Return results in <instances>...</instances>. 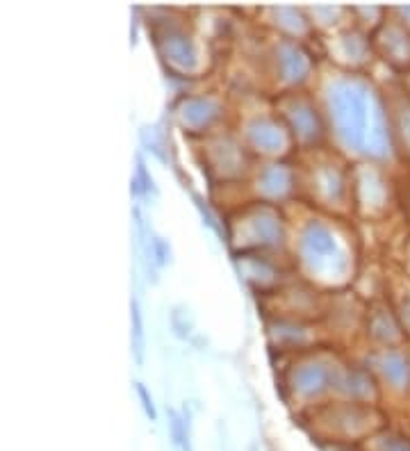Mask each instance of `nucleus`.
Here are the masks:
<instances>
[{"label":"nucleus","instance_id":"nucleus-13","mask_svg":"<svg viewBox=\"0 0 410 451\" xmlns=\"http://www.w3.org/2000/svg\"><path fill=\"white\" fill-rule=\"evenodd\" d=\"M137 392H139V399H142V404H144L146 415L151 417V422H155V408H153V399L149 397V392H146V388H144L142 383L137 385Z\"/></svg>","mask_w":410,"mask_h":451},{"label":"nucleus","instance_id":"nucleus-2","mask_svg":"<svg viewBox=\"0 0 410 451\" xmlns=\"http://www.w3.org/2000/svg\"><path fill=\"white\" fill-rule=\"evenodd\" d=\"M303 253L310 267L319 274H342L344 269V253L335 244V237L324 226L310 224L303 233Z\"/></svg>","mask_w":410,"mask_h":451},{"label":"nucleus","instance_id":"nucleus-1","mask_svg":"<svg viewBox=\"0 0 410 451\" xmlns=\"http://www.w3.org/2000/svg\"><path fill=\"white\" fill-rule=\"evenodd\" d=\"M331 110L338 133L349 146L383 158L390 149L388 128L376 96L358 80H340L331 89Z\"/></svg>","mask_w":410,"mask_h":451},{"label":"nucleus","instance_id":"nucleus-5","mask_svg":"<svg viewBox=\"0 0 410 451\" xmlns=\"http://www.w3.org/2000/svg\"><path fill=\"white\" fill-rule=\"evenodd\" d=\"M251 137H253V142H256L258 146H262V149H267V151H274V149H278V146L283 144V135L278 133V128L274 126V123H269V121H256V123H253Z\"/></svg>","mask_w":410,"mask_h":451},{"label":"nucleus","instance_id":"nucleus-14","mask_svg":"<svg viewBox=\"0 0 410 451\" xmlns=\"http://www.w3.org/2000/svg\"><path fill=\"white\" fill-rule=\"evenodd\" d=\"M401 123H404V135H406V139L410 142V110L404 112V117H401Z\"/></svg>","mask_w":410,"mask_h":451},{"label":"nucleus","instance_id":"nucleus-6","mask_svg":"<svg viewBox=\"0 0 410 451\" xmlns=\"http://www.w3.org/2000/svg\"><path fill=\"white\" fill-rule=\"evenodd\" d=\"M217 114V108L212 105L210 101H203V98H194L185 105V112L183 117L187 123H192V126H203V123H208L212 117Z\"/></svg>","mask_w":410,"mask_h":451},{"label":"nucleus","instance_id":"nucleus-9","mask_svg":"<svg viewBox=\"0 0 410 451\" xmlns=\"http://www.w3.org/2000/svg\"><path fill=\"white\" fill-rule=\"evenodd\" d=\"M287 185H290V176H287V171L281 167H272L269 171H265V176H262V187H265L269 194H281L287 190Z\"/></svg>","mask_w":410,"mask_h":451},{"label":"nucleus","instance_id":"nucleus-11","mask_svg":"<svg viewBox=\"0 0 410 451\" xmlns=\"http://www.w3.org/2000/svg\"><path fill=\"white\" fill-rule=\"evenodd\" d=\"M381 451H410V442L399 436H385L381 440Z\"/></svg>","mask_w":410,"mask_h":451},{"label":"nucleus","instance_id":"nucleus-10","mask_svg":"<svg viewBox=\"0 0 410 451\" xmlns=\"http://www.w3.org/2000/svg\"><path fill=\"white\" fill-rule=\"evenodd\" d=\"M292 121L303 135H315L317 133V117L310 108H297L292 112Z\"/></svg>","mask_w":410,"mask_h":451},{"label":"nucleus","instance_id":"nucleus-12","mask_svg":"<svg viewBox=\"0 0 410 451\" xmlns=\"http://www.w3.org/2000/svg\"><path fill=\"white\" fill-rule=\"evenodd\" d=\"M133 322H135V351H137V358H142V317H139V308H137V301H133Z\"/></svg>","mask_w":410,"mask_h":451},{"label":"nucleus","instance_id":"nucleus-4","mask_svg":"<svg viewBox=\"0 0 410 451\" xmlns=\"http://www.w3.org/2000/svg\"><path fill=\"white\" fill-rule=\"evenodd\" d=\"M326 381H328V372L319 365H308L297 374V388L301 392H306V395L319 392L326 385Z\"/></svg>","mask_w":410,"mask_h":451},{"label":"nucleus","instance_id":"nucleus-8","mask_svg":"<svg viewBox=\"0 0 410 451\" xmlns=\"http://www.w3.org/2000/svg\"><path fill=\"white\" fill-rule=\"evenodd\" d=\"M383 374L395 383V385H404V381L408 379V369L404 358L397 354H388L383 358Z\"/></svg>","mask_w":410,"mask_h":451},{"label":"nucleus","instance_id":"nucleus-7","mask_svg":"<svg viewBox=\"0 0 410 451\" xmlns=\"http://www.w3.org/2000/svg\"><path fill=\"white\" fill-rule=\"evenodd\" d=\"M167 53H169L171 60L183 64V67H187V64L192 67L194 64V48H192L190 41H187V37H183V35L171 37L167 41Z\"/></svg>","mask_w":410,"mask_h":451},{"label":"nucleus","instance_id":"nucleus-3","mask_svg":"<svg viewBox=\"0 0 410 451\" xmlns=\"http://www.w3.org/2000/svg\"><path fill=\"white\" fill-rule=\"evenodd\" d=\"M281 69L285 73V78L299 80V78H303V73L308 71V62H306V57H303L301 51L285 44L281 48Z\"/></svg>","mask_w":410,"mask_h":451}]
</instances>
